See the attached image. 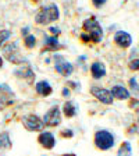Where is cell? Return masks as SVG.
<instances>
[{
    "label": "cell",
    "mask_w": 139,
    "mask_h": 156,
    "mask_svg": "<svg viewBox=\"0 0 139 156\" xmlns=\"http://www.w3.org/2000/svg\"><path fill=\"white\" fill-rule=\"evenodd\" d=\"M84 29L86 31V34H89V35H91L92 42H93V43L100 42L102 38H103V29H102L100 24L97 23L93 17L84 21Z\"/></svg>",
    "instance_id": "obj_1"
},
{
    "label": "cell",
    "mask_w": 139,
    "mask_h": 156,
    "mask_svg": "<svg viewBox=\"0 0 139 156\" xmlns=\"http://www.w3.org/2000/svg\"><path fill=\"white\" fill-rule=\"evenodd\" d=\"M56 20H58V9L54 4L42 9L35 17V21L38 24H49L52 21H56Z\"/></svg>",
    "instance_id": "obj_2"
},
{
    "label": "cell",
    "mask_w": 139,
    "mask_h": 156,
    "mask_svg": "<svg viewBox=\"0 0 139 156\" xmlns=\"http://www.w3.org/2000/svg\"><path fill=\"white\" fill-rule=\"evenodd\" d=\"M95 145L102 151L110 149L111 146L114 145V135L106 130L97 131V133L95 134Z\"/></svg>",
    "instance_id": "obj_3"
},
{
    "label": "cell",
    "mask_w": 139,
    "mask_h": 156,
    "mask_svg": "<svg viewBox=\"0 0 139 156\" xmlns=\"http://www.w3.org/2000/svg\"><path fill=\"white\" fill-rule=\"evenodd\" d=\"M23 124L26 130L29 131H40L45 127L43 120H40L36 114H28L23 117Z\"/></svg>",
    "instance_id": "obj_4"
},
{
    "label": "cell",
    "mask_w": 139,
    "mask_h": 156,
    "mask_svg": "<svg viewBox=\"0 0 139 156\" xmlns=\"http://www.w3.org/2000/svg\"><path fill=\"white\" fill-rule=\"evenodd\" d=\"M91 94L96 98L97 101L103 102V103H106V105L113 103V95H111V92L109 91V89H106V88L92 87L91 88Z\"/></svg>",
    "instance_id": "obj_5"
},
{
    "label": "cell",
    "mask_w": 139,
    "mask_h": 156,
    "mask_svg": "<svg viewBox=\"0 0 139 156\" xmlns=\"http://www.w3.org/2000/svg\"><path fill=\"white\" fill-rule=\"evenodd\" d=\"M61 121V116H60V110H58V107H53L50 110L46 113L45 119H43V123L45 126H49V127H56L60 124Z\"/></svg>",
    "instance_id": "obj_6"
},
{
    "label": "cell",
    "mask_w": 139,
    "mask_h": 156,
    "mask_svg": "<svg viewBox=\"0 0 139 156\" xmlns=\"http://www.w3.org/2000/svg\"><path fill=\"white\" fill-rule=\"evenodd\" d=\"M114 42L120 46V48L127 49V48H130L131 43H132V36L128 32H125V31H118L114 35Z\"/></svg>",
    "instance_id": "obj_7"
},
{
    "label": "cell",
    "mask_w": 139,
    "mask_h": 156,
    "mask_svg": "<svg viewBox=\"0 0 139 156\" xmlns=\"http://www.w3.org/2000/svg\"><path fill=\"white\" fill-rule=\"evenodd\" d=\"M4 56L9 58L10 62L13 63H21V58H18V49H17V45L13 43V45H9L4 48Z\"/></svg>",
    "instance_id": "obj_8"
},
{
    "label": "cell",
    "mask_w": 139,
    "mask_h": 156,
    "mask_svg": "<svg viewBox=\"0 0 139 156\" xmlns=\"http://www.w3.org/2000/svg\"><path fill=\"white\" fill-rule=\"evenodd\" d=\"M38 141L42 146H45L46 149H52L53 146H54V142H56L54 136H53L52 133H42L39 135Z\"/></svg>",
    "instance_id": "obj_9"
},
{
    "label": "cell",
    "mask_w": 139,
    "mask_h": 156,
    "mask_svg": "<svg viewBox=\"0 0 139 156\" xmlns=\"http://www.w3.org/2000/svg\"><path fill=\"white\" fill-rule=\"evenodd\" d=\"M110 92H111V95H113V98H117V99H120V101H125V99L130 98V91H128L127 88H124L123 85H114Z\"/></svg>",
    "instance_id": "obj_10"
},
{
    "label": "cell",
    "mask_w": 139,
    "mask_h": 156,
    "mask_svg": "<svg viewBox=\"0 0 139 156\" xmlns=\"http://www.w3.org/2000/svg\"><path fill=\"white\" fill-rule=\"evenodd\" d=\"M56 70L61 75L64 77H68V75L72 73V66L70 63H67L65 60H63L61 57H58V62L56 63Z\"/></svg>",
    "instance_id": "obj_11"
},
{
    "label": "cell",
    "mask_w": 139,
    "mask_h": 156,
    "mask_svg": "<svg viewBox=\"0 0 139 156\" xmlns=\"http://www.w3.org/2000/svg\"><path fill=\"white\" fill-rule=\"evenodd\" d=\"M91 73H92V77L96 78V80L97 78H102L106 74V67H104L103 63L95 62V63H92V66H91Z\"/></svg>",
    "instance_id": "obj_12"
},
{
    "label": "cell",
    "mask_w": 139,
    "mask_h": 156,
    "mask_svg": "<svg viewBox=\"0 0 139 156\" xmlns=\"http://www.w3.org/2000/svg\"><path fill=\"white\" fill-rule=\"evenodd\" d=\"M52 91L53 89L47 81H40L36 84V92L39 95H42V96H49V95L52 94Z\"/></svg>",
    "instance_id": "obj_13"
},
{
    "label": "cell",
    "mask_w": 139,
    "mask_h": 156,
    "mask_svg": "<svg viewBox=\"0 0 139 156\" xmlns=\"http://www.w3.org/2000/svg\"><path fill=\"white\" fill-rule=\"evenodd\" d=\"M11 99H10V92L9 91H3V87H0V110L4 109L6 106L11 105Z\"/></svg>",
    "instance_id": "obj_14"
},
{
    "label": "cell",
    "mask_w": 139,
    "mask_h": 156,
    "mask_svg": "<svg viewBox=\"0 0 139 156\" xmlns=\"http://www.w3.org/2000/svg\"><path fill=\"white\" fill-rule=\"evenodd\" d=\"M11 148V141H10V136L7 133L0 134V149L2 151H6Z\"/></svg>",
    "instance_id": "obj_15"
},
{
    "label": "cell",
    "mask_w": 139,
    "mask_h": 156,
    "mask_svg": "<svg viewBox=\"0 0 139 156\" xmlns=\"http://www.w3.org/2000/svg\"><path fill=\"white\" fill-rule=\"evenodd\" d=\"M132 153V148H131V144L130 142H123L118 149V156H131Z\"/></svg>",
    "instance_id": "obj_16"
},
{
    "label": "cell",
    "mask_w": 139,
    "mask_h": 156,
    "mask_svg": "<svg viewBox=\"0 0 139 156\" xmlns=\"http://www.w3.org/2000/svg\"><path fill=\"white\" fill-rule=\"evenodd\" d=\"M75 105L72 102H65L64 106H63V112H64L65 117H72L75 114Z\"/></svg>",
    "instance_id": "obj_17"
},
{
    "label": "cell",
    "mask_w": 139,
    "mask_h": 156,
    "mask_svg": "<svg viewBox=\"0 0 139 156\" xmlns=\"http://www.w3.org/2000/svg\"><path fill=\"white\" fill-rule=\"evenodd\" d=\"M63 46H60L57 43V39L56 38H47L46 39V48L43 49V52H45V50H56V49H61Z\"/></svg>",
    "instance_id": "obj_18"
},
{
    "label": "cell",
    "mask_w": 139,
    "mask_h": 156,
    "mask_svg": "<svg viewBox=\"0 0 139 156\" xmlns=\"http://www.w3.org/2000/svg\"><path fill=\"white\" fill-rule=\"evenodd\" d=\"M35 42H36V39H35V36L33 35H28L25 38V46L26 48H33V46H35Z\"/></svg>",
    "instance_id": "obj_19"
},
{
    "label": "cell",
    "mask_w": 139,
    "mask_h": 156,
    "mask_svg": "<svg viewBox=\"0 0 139 156\" xmlns=\"http://www.w3.org/2000/svg\"><path fill=\"white\" fill-rule=\"evenodd\" d=\"M10 38V31H7V29H4V31H0V46L4 43V41H7V39Z\"/></svg>",
    "instance_id": "obj_20"
},
{
    "label": "cell",
    "mask_w": 139,
    "mask_h": 156,
    "mask_svg": "<svg viewBox=\"0 0 139 156\" xmlns=\"http://www.w3.org/2000/svg\"><path fill=\"white\" fill-rule=\"evenodd\" d=\"M130 68L132 71H139V58H134L130 62Z\"/></svg>",
    "instance_id": "obj_21"
},
{
    "label": "cell",
    "mask_w": 139,
    "mask_h": 156,
    "mask_svg": "<svg viewBox=\"0 0 139 156\" xmlns=\"http://www.w3.org/2000/svg\"><path fill=\"white\" fill-rule=\"evenodd\" d=\"M130 85H131V88H132L135 92H139V87H138V84H136V78H131Z\"/></svg>",
    "instance_id": "obj_22"
},
{
    "label": "cell",
    "mask_w": 139,
    "mask_h": 156,
    "mask_svg": "<svg viewBox=\"0 0 139 156\" xmlns=\"http://www.w3.org/2000/svg\"><path fill=\"white\" fill-rule=\"evenodd\" d=\"M107 0H92V3H93V6L96 7V9H100L102 6H104V3H106Z\"/></svg>",
    "instance_id": "obj_23"
},
{
    "label": "cell",
    "mask_w": 139,
    "mask_h": 156,
    "mask_svg": "<svg viewBox=\"0 0 139 156\" xmlns=\"http://www.w3.org/2000/svg\"><path fill=\"white\" fill-rule=\"evenodd\" d=\"M81 41L82 42H92V38H91L89 34L84 32V34H81Z\"/></svg>",
    "instance_id": "obj_24"
},
{
    "label": "cell",
    "mask_w": 139,
    "mask_h": 156,
    "mask_svg": "<svg viewBox=\"0 0 139 156\" xmlns=\"http://www.w3.org/2000/svg\"><path fill=\"white\" fill-rule=\"evenodd\" d=\"M61 135L64 136V138H71V136H72V131L71 130H65V131H63V133H61Z\"/></svg>",
    "instance_id": "obj_25"
},
{
    "label": "cell",
    "mask_w": 139,
    "mask_h": 156,
    "mask_svg": "<svg viewBox=\"0 0 139 156\" xmlns=\"http://www.w3.org/2000/svg\"><path fill=\"white\" fill-rule=\"evenodd\" d=\"M50 32H53V34H60V29H58V28H50Z\"/></svg>",
    "instance_id": "obj_26"
},
{
    "label": "cell",
    "mask_w": 139,
    "mask_h": 156,
    "mask_svg": "<svg viewBox=\"0 0 139 156\" xmlns=\"http://www.w3.org/2000/svg\"><path fill=\"white\" fill-rule=\"evenodd\" d=\"M63 95H64V96H68V95H70V91H68L67 88H65V89H64V92H63Z\"/></svg>",
    "instance_id": "obj_27"
},
{
    "label": "cell",
    "mask_w": 139,
    "mask_h": 156,
    "mask_svg": "<svg viewBox=\"0 0 139 156\" xmlns=\"http://www.w3.org/2000/svg\"><path fill=\"white\" fill-rule=\"evenodd\" d=\"M2 66H3V58L0 57V67H2Z\"/></svg>",
    "instance_id": "obj_28"
},
{
    "label": "cell",
    "mask_w": 139,
    "mask_h": 156,
    "mask_svg": "<svg viewBox=\"0 0 139 156\" xmlns=\"http://www.w3.org/2000/svg\"><path fill=\"white\" fill-rule=\"evenodd\" d=\"M63 156H75L74 153H68V155H63Z\"/></svg>",
    "instance_id": "obj_29"
},
{
    "label": "cell",
    "mask_w": 139,
    "mask_h": 156,
    "mask_svg": "<svg viewBox=\"0 0 139 156\" xmlns=\"http://www.w3.org/2000/svg\"><path fill=\"white\" fill-rule=\"evenodd\" d=\"M33 2H38V0H33Z\"/></svg>",
    "instance_id": "obj_30"
},
{
    "label": "cell",
    "mask_w": 139,
    "mask_h": 156,
    "mask_svg": "<svg viewBox=\"0 0 139 156\" xmlns=\"http://www.w3.org/2000/svg\"><path fill=\"white\" fill-rule=\"evenodd\" d=\"M138 123H139V119H138Z\"/></svg>",
    "instance_id": "obj_31"
}]
</instances>
